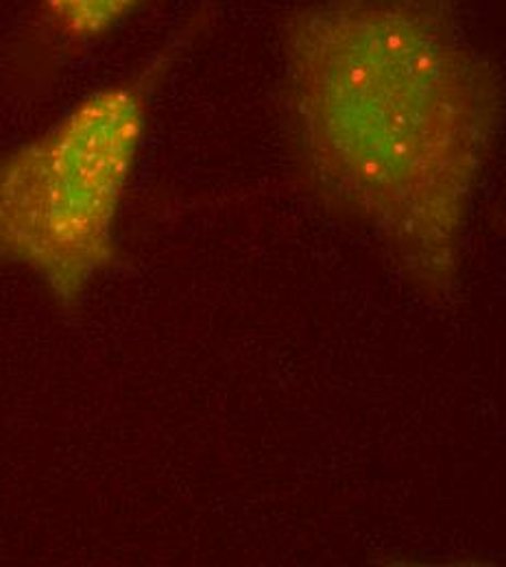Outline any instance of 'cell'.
Instances as JSON below:
<instances>
[{
    "instance_id": "cell-3",
    "label": "cell",
    "mask_w": 506,
    "mask_h": 567,
    "mask_svg": "<svg viewBox=\"0 0 506 567\" xmlns=\"http://www.w3.org/2000/svg\"><path fill=\"white\" fill-rule=\"evenodd\" d=\"M148 0H35L33 22L40 40L58 51H79L92 47L134 13Z\"/></svg>"
},
{
    "instance_id": "cell-2",
    "label": "cell",
    "mask_w": 506,
    "mask_h": 567,
    "mask_svg": "<svg viewBox=\"0 0 506 567\" xmlns=\"http://www.w3.org/2000/svg\"><path fill=\"white\" fill-rule=\"evenodd\" d=\"M184 40L87 92L42 134L0 153V265L73 308L118 256L116 223L145 144L153 96Z\"/></svg>"
},
{
    "instance_id": "cell-1",
    "label": "cell",
    "mask_w": 506,
    "mask_h": 567,
    "mask_svg": "<svg viewBox=\"0 0 506 567\" xmlns=\"http://www.w3.org/2000/svg\"><path fill=\"white\" fill-rule=\"evenodd\" d=\"M295 171L420 292L458 280L505 92L452 0H308L280 29Z\"/></svg>"
}]
</instances>
